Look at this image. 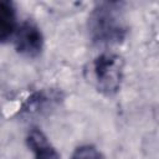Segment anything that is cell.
I'll return each instance as SVG.
<instances>
[{
	"label": "cell",
	"mask_w": 159,
	"mask_h": 159,
	"mask_svg": "<svg viewBox=\"0 0 159 159\" xmlns=\"http://www.w3.org/2000/svg\"><path fill=\"white\" fill-rule=\"evenodd\" d=\"M88 36L96 46H113L123 42L128 35V25L123 12V4L102 1L92 9L87 21Z\"/></svg>",
	"instance_id": "obj_1"
},
{
	"label": "cell",
	"mask_w": 159,
	"mask_h": 159,
	"mask_svg": "<svg viewBox=\"0 0 159 159\" xmlns=\"http://www.w3.org/2000/svg\"><path fill=\"white\" fill-rule=\"evenodd\" d=\"M124 60L113 52H102L86 68L87 80L103 96L118 93L123 81Z\"/></svg>",
	"instance_id": "obj_2"
},
{
	"label": "cell",
	"mask_w": 159,
	"mask_h": 159,
	"mask_svg": "<svg viewBox=\"0 0 159 159\" xmlns=\"http://www.w3.org/2000/svg\"><path fill=\"white\" fill-rule=\"evenodd\" d=\"M15 48L25 57H37L43 48L45 39L41 29L32 21H24L15 31Z\"/></svg>",
	"instance_id": "obj_3"
},
{
	"label": "cell",
	"mask_w": 159,
	"mask_h": 159,
	"mask_svg": "<svg viewBox=\"0 0 159 159\" xmlns=\"http://www.w3.org/2000/svg\"><path fill=\"white\" fill-rule=\"evenodd\" d=\"M26 144L35 159H61V155L51 144L46 134L36 127L29 130L26 135Z\"/></svg>",
	"instance_id": "obj_4"
},
{
	"label": "cell",
	"mask_w": 159,
	"mask_h": 159,
	"mask_svg": "<svg viewBox=\"0 0 159 159\" xmlns=\"http://www.w3.org/2000/svg\"><path fill=\"white\" fill-rule=\"evenodd\" d=\"M60 99L61 94L57 91H39L27 98V101L21 107V113L26 116H39L57 104Z\"/></svg>",
	"instance_id": "obj_5"
},
{
	"label": "cell",
	"mask_w": 159,
	"mask_h": 159,
	"mask_svg": "<svg viewBox=\"0 0 159 159\" xmlns=\"http://www.w3.org/2000/svg\"><path fill=\"white\" fill-rule=\"evenodd\" d=\"M16 9L14 2L0 0V43L6 42L16 31Z\"/></svg>",
	"instance_id": "obj_6"
},
{
	"label": "cell",
	"mask_w": 159,
	"mask_h": 159,
	"mask_svg": "<svg viewBox=\"0 0 159 159\" xmlns=\"http://www.w3.org/2000/svg\"><path fill=\"white\" fill-rule=\"evenodd\" d=\"M71 159H103V155L94 145L84 144L73 150Z\"/></svg>",
	"instance_id": "obj_7"
}]
</instances>
